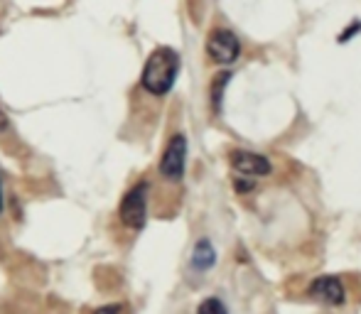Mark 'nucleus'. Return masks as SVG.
<instances>
[{"instance_id": "f257e3e1", "label": "nucleus", "mask_w": 361, "mask_h": 314, "mask_svg": "<svg viewBox=\"0 0 361 314\" xmlns=\"http://www.w3.org/2000/svg\"><path fill=\"white\" fill-rule=\"evenodd\" d=\"M177 74H180V54L172 47H157L147 57L143 74H140V84L150 96L162 99L172 91Z\"/></svg>"}, {"instance_id": "f03ea898", "label": "nucleus", "mask_w": 361, "mask_h": 314, "mask_svg": "<svg viewBox=\"0 0 361 314\" xmlns=\"http://www.w3.org/2000/svg\"><path fill=\"white\" fill-rule=\"evenodd\" d=\"M147 189H150L147 182H138V184L130 187L123 199H121L118 219L133 231H140L147 221Z\"/></svg>"}, {"instance_id": "7ed1b4c3", "label": "nucleus", "mask_w": 361, "mask_h": 314, "mask_svg": "<svg viewBox=\"0 0 361 314\" xmlns=\"http://www.w3.org/2000/svg\"><path fill=\"white\" fill-rule=\"evenodd\" d=\"M185 167H187V138L182 133H175L167 140L165 150H162L157 172H160V177L165 182H180L185 177Z\"/></svg>"}, {"instance_id": "20e7f679", "label": "nucleus", "mask_w": 361, "mask_h": 314, "mask_svg": "<svg viewBox=\"0 0 361 314\" xmlns=\"http://www.w3.org/2000/svg\"><path fill=\"white\" fill-rule=\"evenodd\" d=\"M207 54H209L212 62L228 67V64L236 62L238 54H241V42H238V37L231 30L219 27L207 37Z\"/></svg>"}, {"instance_id": "39448f33", "label": "nucleus", "mask_w": 361, "mask_h": 314, "mask_svg": "<svg viewBox=\"0 0 361 314\" xmlns=\"http://www.w3.org/2000/svg\"><path fill=\"white\" fill-rule=\"evenodd\" d=\"M307 292L312 300L332 307L344 305V300H347V292H344V285L337 275H319L317 280H312Z\"/></svg>"}, {"instance_id": "423d86ee", "label": "nucleus", "mask_w": 361, "mask_h": 314, "mask_svg": "<svg viewBox=\"0 0 361 314\" xmlns=\"http://www.w3.org/2000/svg\"><path fill=\"white\" fill-rule=\"evenodd\" d=\"M228 162L231 167L243 177H263L271 175V162H268L266 155L251 153V150H233L228 155Z\"/></svg>"}, {"instance_id": "0eeeda50", "label": "nucleus", "mask_w": 361, "mask_h": 314, "mask_svg": "<svg viewBox=\"0 0 361 314\" xmlns=\"http://www.w3.org/2000/svg\"><path fill=\"white\" fill-rule=\"evenodd\" d=\"M214 263H216V251H214V246H212V241L209 238H200V241L195 243V251H192V268L204 272V270H209Z\"/></svg>"}, {"instance_id": "6e6552de", "label": "nucleus", "mask_w": 361, "mask_h": 314, "mask_svg": "<svg viewBox=\"0 0 361 314\" xmlns=\"http://www.w3.org/2000/svg\"><path fill=\"white\" fill-rule=\"evenodd\" d=\"M228 79H231V72H221V74H216L214 81H212V106H214V111L221 108L224 89H226Z\"/></svg>"}, {"instance_id": "1a4fd4ad", "label": "nucleus", "mask_w": 361, "mask_h": 314, "mask_svg": "<svg viewBox=\"0 0 361 314\" xmlns=\"http://www.w3.org/2000/svg\"><path fill=\"white\" fill-rule=\"evenodd\" d=\"M197 314H228V310L224 307V302L219 297H207V300L200 302Z\"/></svg>"}, {"instance_id": "9d476101", "label": "nucleus", "mask_w": 361, "mask_h": 314, "mask_svg": "<svg viewBox=\"0 0 361 314\" xmlns=\"http://www.w3.org/2000/svg\"><path fill=\"white\" fill-rule=\"evenodd\" d=\"M233 187H236L238 194H243V191H251L253 187H256V182L248 180V177H236V182H233Z\"/></svg>"}, {"instance_id": "9b49d317", "label": "nucleus", "mask_w": 361, "mask_h": 314, "mask_svg": "<svg viewBox=\"0 0 361 314\" xmlns=\"http://www.w3.org/2000/svg\"><path fill=\"white\" fill-rule=\"evenodd\" d=\"M359 30H361V23H354L352 27H349V30H344V32L339 34V42H349V39H352L354 34L359 32Z\"/></svg>"}, {"instance_id": "f8f14e48", "label": "nucleus", "mask_w": 361, "mask_h": 314, "mask_svg": "<svg viewBox=\"0 0 361 314\" xmlns=\"http://www.w3.org/2000/svg\"><path fill=\"white\" fill-rule=\"evenodd\" d=\"M94 314H121V305H104V307H99Z\"/></svg>"}, {"instance_id": "ddd939ff", "label": "nucleus", "mask_w": 361, "mask_h": 314, "mask_svg": "<svg viewBox=\"0 0 361 314\" xmlns=\"http://www.w3.org/2000/svg\"><path fill=\"white\" fill-rule=\"evenodd\" d=\"M10 128V123H8V115L3 113V111H0V133H5V130Z\"/></svg>"}, {"instance_id": "4468645a", "label": "nucleus", "mask_w": 361, "mask_h": 314, "mask_svg": "<svg viewBox=\"0 0 361 314\" xmlns=\"http://www.w3.org/2000/svg\"><path fill=\"white\" fill-rule=\"evenodd\" d=\"M5 209V196H3V175H0V214Z\"/></svg>"}]
</instances>
